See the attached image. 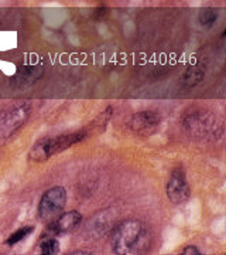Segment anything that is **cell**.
<instances>
[{
    "label": "cell",
    "instance_id": "14",
    "mask_svg": "<svg viewBox=\"0 0 226 255\" xmlns=\"http://www.w3.org/2000/svg\"><path fill=\"white\" fill-rule=\"evenodd\" d=\"M184 255H201V251L195 246H188L185 247L182 251H181Z\"/></svg>",
    "mask_w": 226,
    "mask_h": 255
},
{
    "label": "cell",
    "instance_id": "10",
    "mask_svg": "<svg viewBox=\"0 0 226 255\" xmlns=\"http://www.w3.org/2000/svg\"><path fill=\"white\" fill-rule=\"evenodd\" d=\"M205 77V67L202 64H194L187 68V71L184 73L182 77V82L185 87H195L199 82L204 80Z\"/></svg>",
    "mask_w": 226,
    "mask_h": 255
},
{
    "label": "cell",
    "instance_id": "5",
    "mask_svg": "<svg viewBox=\"0 0 226 255\" xmlns=\"http://www.w3.org/2000/svg\"><path fill=\"white\" fill-rule=\"evenodd\" d=\"M182 124L190 133L201 137L217 133L215 117L208 112H192L182 119Z\"/></svg>",
    "mask_w": 226,
    "mask_h": 255
},
{
    "label": "cell",
    "instance_id": "1",
    "mask_svg": "<svg viewBox=\"0 0 226 255\" xmlns=\"http://www.w3.org/2000/svg\"><path fill=\"white\" fill-rule=\"evenodd\" d=\"M110 246L118 255L145 254L153 246V233L140 220H126L113 230Z\"/></svg>",
    "mask_w": 226,
    "mask_h": 255
},
{
    "label": "cell",
    "instance_id": "6",
    "mask_svg": "<svg viewBox=\"0 0 226 255\" xmlns=\"http://www.w3.org/2000/svg\"><path fill=\"white\" fill-rule=\"evenodd\" d=\"M161 118L157 112L153 111H142L135 114L130 121H129V128L132 132H135L137 135L142 136H149L153 135L157 130V128L160 127Z\"/></svg>",
    "mask_w": 226,
    "mask_h": 255
},
{
    "label": "cell",
    "instance_id": "11",
    "mask_svg": "<svg viewBox=\"0 0 226 255\" xmlns=\"http://www.w3.org/2000/svg\"><path fill=\"white\" fill-rule=\"evenodd\" d=\"M34 233V226H24V227L18 228L14 233H11L9 236V238L6 240V244L9 247H14L16 244H18L20 241L26 240L28 236H31Z\"/></svg>",
    "mask_w": 226,
    "mask_h": 255
},
{
    "label": "cell",
    "instance_id": "15",
    "mask_svg": "<svg viewBox=\"0 0 226 255\" xmlns=\"http://www.w3.org/2000/svg\"><path fill=\"white\" fill-rule=\"evenodd\" d=\"M73 254H74V255H83V254H85V255H89L90 253H89V251H82V250H78V251H74Z\"/></svg>",
    "mask_w": 226,
    "mask_h": 255
},
{
    "label": "cell",
    "instance_id": "2",
    "mask_svg": "<svg viewBox=\"0 0 226 255\" xmlns=\"http://www.w3.org/2000/svg\"><path fill=\"white\" fill-rule=\"evenodd\" d=\"M86 136H88L86 129H81L78 132L65 133V135H60V136L43 137V139L37 140L34 146L31 147V150L28 153V159L31 162H37V163L45 162L51 156L61 153L65 149L76 145L78 142L83 140Z\"/></svg>",
    "mask_w": 226,
    "mask_h": 255
},
{
    "label": "cell",
    "instance_id": "8",
    "mask_svg": "<svg viewBox=\"0 0 226 255\" xmlns=\"http://www.w3.org/2000/svg\"><path fill=\"white\" fill-rule=\"evenodd\" d=\"M81 213L76 211V210H71V211H68V213L58 214V216L55 217L54 223L50 226V230L53 231V236L64 234V233L73 231L74 228L81 223Z\"/></svg>",
    "mask_w": 226,
    "mask_h": 255
},
{
    "label": "cell",
    "instance_id": "12",
    "mask_svg": "<svg viewBox=\"0 0 226 255\" xmlns=\"http://www.w3.org/2000/svg\"><path fill=\"white\" fill-rule=\"evenodd\" d=\"M218 16H219V13H218L217 9L208 7V9H204L199 11L198 20L204 27H212L217 23Z\"/></svg>",
    "mask_w": 226,
    "mask_h": 255
},
{
    "label": "cell",
    "instance_id": "3",
    "mask_svg": "<svg viewBox=\"0 0 226 255\" xmlns=\"http://www.w3.org/2000/svg\"><path fill=\"white\" fill-rule=\"evenodd\" d=\"M67 204V190L63 186H54L45 191L38 203V217L41 220L55 219Z\"/></svg>",
    "mask_w": 226,
    "mask_h": 255
},
{
    "label": "cell",
    "instance_id": "7",
    "mask_svg": "<svg viewBox=\"0 0 226 255\" xmlns=\"http://www.w3.org/2000/svg\"><path fill=\"white\" fill-rule=\"evenodd\" d=\"M28 114L30 108L27 105H20L17 108H13L4 115V118H0V129H6L7 135L13 133L24 124V121L28 118Z\"/></svg>",
    "mask_w": 226,
    "mask_h": 255
},
{
    "label": "cell",
    "instance_id": "4",
    "mask_svg": "<svg viewBox=\"0 0 226 255\" xmlns=\"http://www.w3.org/2000/svg\"><path fill=\"white\" fill-rule=\"evenodd\" d=\"M165 194L168 197V200L172 204H184L190 200L191 189L190 184L187 182V176L184 173L182 167L174 169L170 174V179L165 186Z\"/></svg>",
    "mask_w": 226,
    "mask_h": 255
},
{
    "label": "cell",
    "instance_id": "9",
    "mask_svg": "<svg viewBox=\"0 0 226 255\" xmlns=\"http://www.w3.org/2000/svg\"><path fill=\"white\" fill-rule=\"evenodd\" d=\"M43 68L37 64H26L21 65L13 78V85L17 88H26L28 85H33L41 77Z\"/></svg>",
    "mask_w": 226,
    "mask_h": 255
},
{
    "label": "cell",
    "instance_id": "13",
    "mask_svg": "<svg viewBox=\"0 0 226 255\" xmlns=\"http://www.w3.org/2000/svg\"><path fill=\"white\" fill-rule=\"evenodd\" d=\"M60 251V243L54 237H47L40 244V253L43 255H54Z\"/></svg>",
    "mask_w": 226,
    "mask_h": 255
}]
</instances>
